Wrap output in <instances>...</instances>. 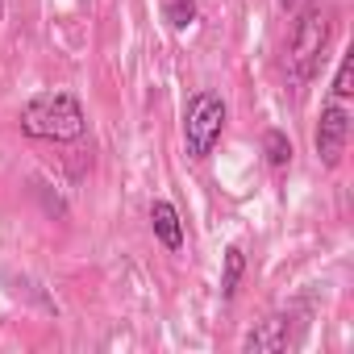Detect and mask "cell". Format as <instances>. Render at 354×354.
<instances>
[{
	"label": "cell",
	"mask_w": 354,
	"mask_h": 354,
	"mask_svg": "<svg viewBox=\"0 0 354 354\" xmlns=\"http://www.w3.org/2000/svg\"><path fill=\"white\" fill-rule=\"evenodd\" d=\"M17 125L26 138H38V142H80L88 133V113L75 92L55 88L26 100V109L17 113Z\"/></svg>",
	"instance_id": "1"
},
{
	"label": "cell",
	"mask_w": 354,
	"mask_h": 354,
	"mask_svg": "<svg viewBox=\"0 0 354 354\" xmlns=\"http://www.w3.org/2000/svg\"><path fill=\"white\" fill-rule=\"evenodd\" d=\"M329 38H333V21L321 5H308L300 9V17L292 21V34H288V46H283V67H288V80L292 84H313L317 71H321V59L329 50Z\"/></svg>",
	"instance_id": "2"
},
{
	"label": "cell",
	"mask_w": 354,
	"mask_h": 354,
	"mask_svg": "<svg viewBox=\"0 0 354 354\" xmlns=\"http://www.w3.org/2000/svg\"><path fill=\"white\" fill-rule=\"evenodd\" d=\"M292 5H296V0H279V9H292Z\"/></svg>",
	"instance_id": "11"
},
{
	"label": "cell",
	"mask_w": 354,
	"mask_h": 354,
	"mask_svg": "<svg viewBox=\"0 0 354 354\" xmlns=\"http://www.w3.org/2000/svg\"><path fill=\"white\" fill-rule=\"evenodd\" d=\"M242 271H246V254H242V246L234 242V246H225V254H221V300H234V296H238Z\"/></svg>",
	"instance_id": "7"
},
{
	"label": "cell",
	"mask_w": 354,
	"mask_h": 354,
	"mask_svg": "<svg viewBox=\"0 0 354 354\" xmlns=\"http://www.w3.org/2000/svg\"><path fill=\"white\" fill-rule=\"evenodd\" d=\"M300 337H304V321H296L292 313H275L242 337V354H279L300 346Z\"/></svg>",
	"instance_id": "4"
},
{
	"label": "cell",
	"mask_w": 354,
	"mask_h": 354,
	"mask_svg": "<svg viewBox=\"0 0 354 354\" xmlns=\"http://www.w3.org/2000/svg\"><path fill=\"white\" fill-rule=\"evenodd\" d=\"M263 162H267L275 175L292 167V142H288L283 129H267V133H263Z\"/></svg>",
	"instance_id": "8"
},
{
	"label": "cell",
	"mask_w": 354,
	"mask_h": 354,
	"mask_svg": "<svg viewBox=\"0 0 354 354\" xmlns=\"http://www.w3.org/2000/svg\"><path fill=\"white\" fill-rule=\"evenodd\" d=\"M350 92H354V50L342 55V63H337V75H333V100H346Z\"/></svg>",
	"instance_id": "10"
},
{
	"label": "cell",
	"mask_w": 354,
	"mask_h": 354,
	"mask_svg": "<svg viewBox=\"0 0 354 354\" xmlns=\"http://www.w3.org/2000/svg\"><path fill=\"white\" fill-rule=\"evenodd\" d=\"M150 230H154V238L167 250H180L184 246V221H180V209H175L171 201H154L150 205Z\"/></svg>",
	"instance_id": "6"
},
{
	"label": "cell",
	"mask_w": 354,
	"mask_h": 354,
	"mask_svg": "<svg viewBox=\"0 0 354 354\" xmlns=\"http://www.w3.org/2000/svg\"><path fill=\"white\" fill-rule=\"evenodd\" d=\"M225 117H230V109L213 88H201L184 104V150H188V158L205 162L217 150V142L225 133Z\"/></svg>",
	"instance_id": "3"
},
{
	"label": "cell",
	"mask_w": 354,
	"mask_h": 354,
	"mask_svg": "<svg viewBox=\"0 0 354 354\" xmlns=\"http://www.w3.org/2000/svg\"><path fill=\"white\" fill-rule=\"evenodd\" d=\"M346 138H350V113H346V104H342V100H325V104H321V117H317V133H313L321 167L333 171V167L342 162Z\"/></svg>",
	"instance_id": "5"
},
{
	"label": "cell",
	"mask_w": 354,
	"mask_h": 354,
	"mask_svg": "<svg viewBox=\"0 0 354 354\" xmlns=\"http://www.w3.org/2000/svg\"><path fill=\"white\" fill-rule=\"evenodd\" d=\"M158 9H162V21L175 34L192 30V21H196V0H158Z\"/></svg>",
	"instance_id": "9"
}]
</instances>
